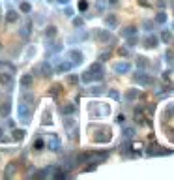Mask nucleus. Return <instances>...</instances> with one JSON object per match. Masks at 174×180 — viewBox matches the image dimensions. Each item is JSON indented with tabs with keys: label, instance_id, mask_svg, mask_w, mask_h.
Instances as JSON below:
<instances>
[{
	"label": "nucleus",
	"instance_id": "1",
	"mask_svg": "<svg viewBox=\"0 0 174 180\" xmlns=\"http://www.w3.org/2000/svg\"><path fill=\"white\" fill-rule=\"evenodd\" d=\"M17 114H19V120H21L23 124H28L30 122V117H32L30 107L26 105V103H19V105H17Z\"/></svg>",
	"mask_w": 174,
	"mask_h": 180
},
{
	"label": "nucleus",
	"instance_id": "2",
	"mask_svg": "<svg viewBox=\"0 0 174 180\" xmlns=\"http://www.w3.org/2000/svg\"><path fill=\"white\" fill-rule=\"evenodd\" d=\"M135 81L139 83V85H142V86H148V85H152V77H150L148 73H144V71H137V75H135Z\"/></svg>",
	"mask_w": 174,
	"mask_h": 180
},
{
	"label": "nucleus",
	"instance_id": "3",
	"mask_svg": "<svg viewBox=\"0 0 174 180\" xmlns=\"http://www.w3.org/2000/svg\"><path fill=\"white\" fill-rule=\"evenodd\" d=\"M47 146H49V150H53V152L60 150V139H58V135H51L49 141H47Z\"/></svg>",
	"mask_w": 174,
	"mask_h": 180
},
{
	"label": "nucleus",
	"instance_id": "4",
	"mask_svg": "<svg viewBox=\"0 0 174 180\" xmlns=\"http://www.w3.org/2000/svg\"><path fill=\"white\" fill-rule=\"evenodd\" d=\"M129 70H131V64L129 62H118L116 66H114V71H116V73H127Z\"/></svg>",
	"mask_w": 174,
	"mask_h": 180
},
{
	"label": "nucleus",
	"instance_id": "5",
	"mask_svg": "<svg viewBox=\"0 0 174 180\" xmlns=\"http://www.w3.org/2000/svg\"><path fill=\"white\" fill-rule=\"evenodd\" d=\"M32 83H34V75L26 73V75H23V77H21V86H23V88H30Z\"/></svg>",
	"mask_w": 174,
	"mask_h": 180
},
{
	"label": "nucleus",
	"instance_id": "6",
	"mask_svg": "<svg viewBox=\"0 0 174 180\" xmlns=\"http://www.w3.org/2000/svg\"><path fill=\"white\" fill-rule=\"evenodd\" d=\"M39 71H41V77H51V75H53V68H51L49 62H43L41 68H39Z\"/></svg>",
	"mask_w": 174,
	"mask_h": 180
},
{
	"label": "nucleus",
	"instance_id": "7",
	"mask_svg": "<svg viewBox=\"0 0 174 180\" xmlns=\"http://www.w3.org/2000/svg\"><path fill=\"white\" fill-rule=\"evenodd\" d=\"M157 41L159 39L156 38V36H146V39H144V47H148V49H152V47H157Z\"/></svg>",
	"mask_w": 174,
	"mask_h": 180
},
{
	"label": "nucleus",
	"instance_id": "8",
	"mask_svg": "<svg viewBox=\"0 0 174 180\" xmlns=\"http://www.w3.org/2000/svg\"><path fill=\"white\" fill-rule=\"evenodd\" d=\"M0 85L11 88V75L10 73H0Z\"/></svg>",
	"mask_w": 174,
	"mask_h": 180
},
{
	"label": "nucleus",
	"instance_id": "9",
	"mask_svg": "<svg viewBox=\"0 0 174 180\" xmlns=\"http://www.w3.org/2000/svg\"><path fill=\"white\" fill-rule=\"evenodd\" d=\"M75 109H77V107H75L73 103H66V105L60 107V113H62V114H73Z\"/></svg>",
	"mask_w": 174,
	"mask_h": 180
},
{
	"label": "nucleus",
	"instance_id": "10",
	"mask_svg": "<svg viewBox=\"0 0 174 180\" xmlns=\"http://www.w3.org/2000/svg\"><path fill=\"white\" fill-rule=\"evenodd\" d=\"M69 58H71V64H81L82 62V54L79 53V51H71Z\"/></svg>",
	"mask_w": 174,
	"mask_h": 180
},
{
	"label": "nucleus",
	"instance_id": "11",
	"mask_svg": "<svg viewBox=\"0 0 174 180\" xmlns=\"http://www.w3.org/2000/svg\"><path fill=\"white\" fill-rule=\"evenodd\" d=\"M97 38H99L101 41H114V39H112V36H110L107 30H99V32H97Z\"/></svg>",
	"mask_w": 174,
	"mask_h": 180
},
{
	"label": "nucleus",
	"instance_id": "12",
	"mask_svg": "<svg viewBox=\"0 0 174 180\" xmlns=\"http://www.w3.org/2000/svg\"><path fill=\"white\" fill-rule=\"evenodd\" d=\"M135 34H137L135 26H125V28L122 30V36H124V38H131V36H135Z\"/></svg>",
	"mask_w": 174,
	"mask_h": 180
},
{
	"label": "nucleus",
	"instance_id": "13",
	"mask_svg": "<svg viewBox=\"0 0 174 180\" xmlns=\"http://www.w3.org/2000/svg\"><path fill=\"white\" fill-rule=\"evenodd\" d=\"M17 19H19V13H17V11L10 10V11H8V13H6V21H8V23H15V21H17Z\"/></svg>",
	"mask_w": 174,
	"mask_h": 180
},
{
	"label": "nucleus",
	"instance_id": "14",
	"mask_svg": "<svg viewBox=\"0 0 174 180\" xmlns=\"http://www.w3.org/2000/svg\"><path fill=\"white\" fill-rule=\"evenodd\" d=\"M71 66H73L71 62H62V64H58L56 71H58V73H64V71H69V70H71Z\"/></svg>",
	"mask_w": 174,
	"mask_h": 180
},
{
	"label": "nucleus",
	"instance_id": "15",
	"mask_svg": "<svg viewBox=\"0 0 174 180\" xmlns=\"http://www.w3.org/2000/svg\"><path fill=\"white\" fill-rule=\"evenodd\" d=\"M0 114H2V117H8V114H10V101L0 105Z\"/></svg>",
	"mask_w": 174,
	"mask_h": 180
},
{
	"label": "nucleus",
	"instance_id": "16",
	"mask_svg": "<svg viewBox=\"0 0 174 180\" xmlns=\"http://www.w3.org/2000/svg\"><path fill=\"white\" fill-rule=\"evenodd\" d=\"M105 23H107V26H110V28H112V26H116V17H114L112 13H110V15H107Z\"/></svg>",
	"mask_w": 174,
	"mask_h": 180
},
{
	"label": "nucleus",
	"instance_id": "17",
	"mask_svg": "<svg viewBox=\"0 0 174 180\" xmlns=\"http://www.w3.org/2000/svg\"><path fill=\"white\" fill-rule=\"evenodd\" d=\"M124 137L127 139V141L133 139V137H135V130H133V128H125V130H124Z\"/></svg>",
	"mask_w": 174,
	"mask_h": 180
},
{
	"label": "nucleus",
	"instance_id": "18",
	"mask_svg": "<svg viewBox=\"0 0 174 180\" xmlns=\"http://www.w3.org/2000/svg\"><path fill=\"white\" fill-rule=\"evenodd\" d=\"M56 36V28L54 26H47L45 28V38H54Z\"/></svg>",
	"mask_w": 174,
	"mask_h": 180
},
{
	"label": "nucleus",
	"instance_id": "19",
	"mask_svg": "<svg viewBox=\"0 0 174 180\" xmlns=\"http://www.w3.org/2000/svg\"><path fill=\"white\" fill-rule=\"evenodd\" d=\"M30 26H32V23H26V25L25 26H23V28H21V36H23V38H26V36H28L30 34Z\"/></svg>",
	"mask_w": 174,
	"mask_h": 180
},
{
	"label": "nucleus",
	"instance_id": "20",
	"mask_svg": "<svg viewBox=\"0 0 174 180\" xmlns=\"http://www.w3.org/2000/svg\"><path fill=\"white\" fill-rule=\"evenodd\" d=\"M90 71H92V73H103V70H101V64H99V62L92 64V66H90Z\"/></svg>",
	"mask_w": 174,
	"mask_h": 180
},
{
	"label": "nucleus",
	"instance_id": "21",
	"mask_svg": "<svg viewBox=\"0 0 174 180\" xmlns=\"http://www.w3.org/2000/svg\"><path fill=\"white\" fill-rule=\"evenodd\" d=\"M23 137H25V130H15L13 131V139H15V141H21Z\"/></svg>",
	"mask_w": 174,
	"mask_h": 180
},
{
	"label": "nucleus",
	"instance_id": "22",
	"mask_svg": "<svg viewBox=\"0 0 174 180\" xmlns=\"http://www.w3.org/2000/svg\"><path fill=\"white\" fill-rule=\"evenodd\" d=\"M156 21L159 23V25H163V23L167 21V15H165L163 11H161V13H157V15H156Z\"/></svg>",
	"mask_w": 174,
	"mask_h": 180
},
{
	"label": "nucleus",
	"instance_id": "23",
	"mask_svg": "<svg viewBox=\"0 0 174 180\" xmlns=\"http://www.w3.org/2000/svg\"><path fill=\"white\" fill-rule=\"evenodd\" d=\"M137 96H139V90H129L127 94H125V99H135Z\"/></svg>",
	"mask_w": 174,
	"mask_h": 180
},
{
	"label": "nucleus",
	"instance_id": "24",
	"mask_svg": "<svg viewBox=\"0 0 174 180\" xmlns=\"http://www.w3.org/2000/svg\"><path fill=\"white\" fill-rule=\"evenodd\" d=\"M21 11H23V13H30V11H32V8H30V4L23 2V4H21Z\"/></svg>",
	"mask_w": 174,
	"mask_h": 180
},
{
	"label": "nucleus",
	"instance_id": "25",
	"mask_svg": "<svg viewBox=\"0 0 174 180\" xmlns=\"http://www.w3.org/2000/svg\"><path fill=\"white\" fill-rule=\"evenodd\" d=\"M34 148L36 150H39V148H43V139H36V141H34Z\"/></svg>",
	"mask_w": 174,
	"mask_h": 180
},
{
	"label": "nucleus",
	"instance_id": "26",
	"mask_svg": "<svg viewBox=\"0 0 174 180\" xmlns=\"http://www.w3.org/2000/svg\"><path fill=\"white\" fill-rule=\"evenodd\" d=\"M86 38H88V34H86V32H81V34L73 36V41H75V39H86Z\"/></svg>",
	"mask_w": 174,
	"mask_h": 180
},
{
	"label": "nucleus",
	"instance_id": "27",
	"mask_svg": "<svg viewBox=\"0 0 174 180\" xmlns=\"http://www.w3.org/2000/svg\"><path fill=\"white\" fill-rule=\"evenodd\" d=\"M58 90H60V86H58V85H54L53 88H51V96H53V98H56V96H58Z\"/></svg>",
	"mask_w": 174,
	"mask_h": 180
},
{
	"label": "nucleus",
	"instance_id": "28",
	"mask_svg": "<svg viewBox=\"0 0 174 180\" xmlns=\"http://www.w3.org/2000/svg\"><path fill=\"white\" fill-rule=\"evenodd\" d=\"M109 96H110V98H112V99H116V101H118V99H120V94H118L116 90H109Z\"/></svg>",
	"mask_w": 174,
	"mask_h": 180
},
{
	"label": "nucleus",
	"instance_id": "29",
	"mask_svg": "<svg viewBox=\"0 0 174 180\" xmlns=\"http://www.w3.org/2000/svg\"><path fill=\"white\" fill-rule=\"evenodd\" d=\"M135 118H137V122H139V124H144V117H142V113L137 111V113H135Z\"/></svg>",
	"mask_w": 174,
	"mask_h": 180
},
{
	"label": "nucleus",
	"instance_id": "30",
	"mask_svg": "<svg viewBox=\"0 0 174 180\" xmlns=\"http://www.w3.org/2000/svg\"><path fill=\"white\" fill-rule=\"evenodd\" d=\"M54 178H68V173H66V171H58V173L54 174Z\"/></svg>",
	"mask_w": 174,
	"mask_h": 180
},
{
	"label": "nucleus",
	"instance_id": "31",
	"mask_svg": "<svg viewBox=\"0 0 174 180\" xmlns=\"http://www.w3.org/2000/svg\"><path fill=\"white\" fill-rule=\"evenodd\" d=\"M68 83L75 85V83H79V77H77V75H69V77H68Z\"/></svg>",
	"mask_w": 174,
	"mask_h": 180
},
{
	"label": "nucleus",
	"instance_id": "32",
	"mask_svg": "<svg viewBox=\"0 0 174 180\" xmlns=\"http://www.w3.org/2000/svg\"><path fill=\"white\" fill-rule=\"evenodd\" d=\"M109 57H110V53H109V51H105V53H101V54H99V60H101V62H105V60L109 58Z\"/></svg>",
	"mask_w": 174,
	"mask_h": 180
},
{
	"label": "nucleus",
	"instance_id": "33",
	"mask_svg": "<svg viewBox=\"0 0 174 180\" xmlns=\"http://www.w3.org/2000/svg\"><path fill=\"white\" fill-rule=\"evenodd\" d=\"M171 38H172V36H171V32H163V41H171Z\"/></svg>",
	"mask_w": 174,
	"mask_h": 180
},
{
	"label": "nucleus",
	"instance_id": "34",
	"mask_svg": "<svg viewBox=\"0 0 174 180\" xmlns=\"http://www.w3.org/2000/svg\"><path fill=\"white\" fill-rule=\"evenodd\" d=\"M137 64H139L140 68H144V66H146V58H142V57H139V58H137Z\"/></svg>",
	"mask_w": 174,
	"mask_h": 180
},
{
	"label": "nucleus",
	"instance_id": "35",
	"mask_svg": "<svg viewBox=\"0 0 174 180\" xmlns=\"http://www.w3.org/2000/svg\"><path fill=\"white\" fill-rule=\"evenodd\" d=\"M86 8H88V4H86L84 0H82V2H79V10H81V11H84Z\"/></svg>",
	"mask_w": 174,
	"mask_h": 180
},
{
	"label": "nucleus",
	"instance_id": "36",
	"mask_svg": "<svg viewBox=\"0 0 174 180\" xmlns=\"http://www.w3.org/2000/svg\"><path fill=\"white\" fill-rule=\"evenodd\" d=\"M101 90H103V88H101V86H94V88H92V94H99Z\"/></svg>",
	"mask_w": 174,
	"mask_h": 180
},
{
	"label": "nucleus",
	"instance_id": "37",
	"mask_svg": "<svg viewBox=\"0 0 174 180\" xmlns=\"http://www.w3.org/2000/svg\"><path fill=\"white\" fill-rule=\"evenodd\" d=\"M47 122H51V114L45 113V117H43V124H47Z\"/></svg>",
	"mask_w": 174,
	"mask_h": 180
},
{
	"label": "nucleus",
	"instance_id": "38",
	"mask_svg": "<svg viewBox=\"0 0 174 180\" xmlns=\"http://www.w3.org/2000/svg\"><path fill=\"white\" fill-rule=\"evenodd\" d=\"M66 15L71 17V15H73V10H71V8H66Z\"/></svg>",
	"mask_w": 174,
	"mask_h": 180
},
{
	"label": "nucleus",
	"instance_id": "39",
	"mask_svg": "<svg viewBox=\"0 0 174 180\" xmlns=\"http://www.w3.org/2000/svg\"><path fill=\"white\" fill-rule=\"evenodd\" d=\"M73 23H75V26H81V25H82V19H75Z\"/></svg>",
	"mask_w": 174,
	"mask_h": 180
},
{
	"label": "nucleus",
	"instance_id": "40",
	"mask_svg": "<svg viewBox=\"0 0 174 180\" xmlns=\"http://www.w3.org/2000/svg\"><path fill=\"white\" fill-rule=\"evenodd\" d=\"M124 120H125L124 114H120V117H118V122H120V124H124Z\"/></svg>",
	"mask_w": 174,
	"mask_h": 180
},
{
	"label": "nucleus",
	"instance_id": "41",
	"mask_svg": "<svg viewBox=\"0 0 174 180\" xmlns=\"http://www.w3.org/2000/svg\"><path fill=\"white\" fill-rule=\"evenodd\" d=\"M107 2H109V4H112V6H114V4H118V0H107Z\"/></svg>",
	"mask_w": 174,
	"mask_h": 180
},
{
	"label": "nucleus",
	"instance_id": "42",
	"mask_svg": "<svg viewBox=\"0 0 174 180\" xmlns=\"http://www.w3.org/2000/svg\"><path fill=\"white\" fill-rule=\"evenodd\" d=\"M2 135H4V131H2V128H0V141H2Z\"/></svg>",
	"mask_w": 174,
	"mask_h": 180
}]
</instances>
